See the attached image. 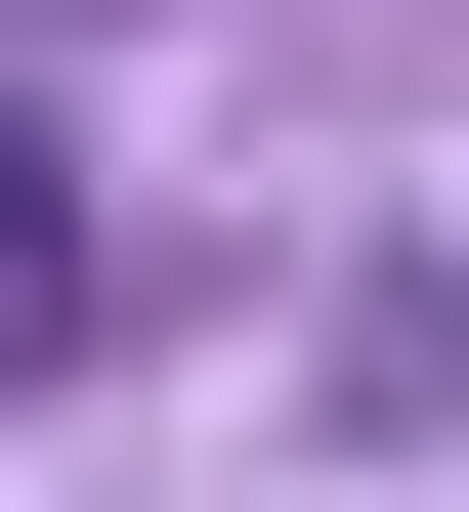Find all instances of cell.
Listing matches in <instances>:
<instances>
[{
    "instance_id": "obj_1",
    "label": "cell",
    "mask_w": 469,
    "mask_h": 512,
    "mask_svg": "<svg viewBox=\"0 0 469 512\" xmlns=\"http://www.w3.org/2000/svg\"><path fill=\"white\" fill-rule=\"evenodd\" d=\"M86 342V171H43V128H0V384Z\"/></svg>"
}]
</instances>
